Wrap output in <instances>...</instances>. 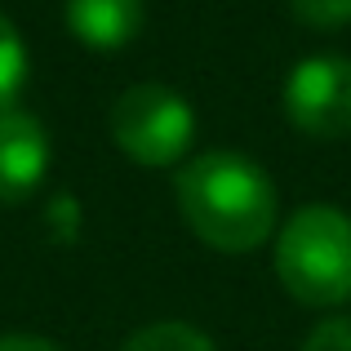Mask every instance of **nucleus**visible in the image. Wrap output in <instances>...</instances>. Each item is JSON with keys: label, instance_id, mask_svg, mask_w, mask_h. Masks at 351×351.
<instances>
[{"label": "nucleus", "instance_id": "f257e3e1", "mask_svg": "<svg viewBox=\"0 0 351 351\" xmlns=\"http://www.w3.org/2000/svg\"><path fill=\"white\" fill-rule=\"evenodd\" d=\"M178 209L218 254H249L276 232L280 196L263 165L240 152H205L178 173Z\"/></svg>", "mask_w": 351, "mask_h": 351}, {"label": "nucleus", "instance_id": "20e7f679", "mask_svg": "<svg viewBox=\"0 0 351 351\" xmlns=\"http://www.w3.org/2000/svg\"><path fill=\"white\" fill-rule=\"evenodd\" d=\"M285 116L307 138L351 134V58L311 53L285 80Z\"/></svg>", "mask_w": 351, "mask_h": 351}, {"label": "nucleus", "instance_id": "f03ea898", "mask_svg": "<svg viewBox=\"0 0 351 351\" xmlns=\"http://www.w3.org/2000/svg\"><path fill=\"white\" fill-rule=\"evenodd\" d=\"M276 276L307 307L351 298V214L334 205H302L276 236Z\"/></svg>", "mask_w": 351, "mask_h": 351}, {"label": "nucleus", "instance_id": "1a4fd4ad", "mask_svg": "<svg viewBox=\"0 0 351 351\" xmlns=\"http://www.w3.org/2000/svg\"><path fill=\"white\" fill-rule=\"evenodd\" d=\"M298 23L307 27H343L351 23V0H289Z\"/></svg>", "mask_w": 351, "mask_h": 351}, {"label": "nucleus", "instance_id": "39448f33", "mask_svg": "<svg viewBox=\"0 0 351 351\" xmlns=\"http://www.w3.org/2000/svg\"><path fill=\"white\" fill-rule=\"evenodd\" d=\"M49 169V134L36 116L0 112V200H27Z\"/></svg>", "mask_w": 351, "mask_h": 351}, {"label": "nucleus", "instance_id": "9b49d317", "mask_svg": "<svg viewBox=\"0 0 351 351\" xmlns=\"http://www.w3.org/2000/svg\"><path fill=\"white\" fill-rule=\"evenodd\" d=\"M0 351H62V347L49 343V338H36V334H5Z\"/></svg>", "mask_w": 351, "mask_h": 351}, {"label": "nucleus", "instance_id": "9d476101", "mask_svg": "<svg viewBox=\"0 0 351 351\" xmlns=\"http://www.w3.org/2000/svg\"><path fill=\"white\" fill-rule=\"evenodd\" d=\"M302 351H351V316L320 320V325L307 334Z\"/></svg>", "mask_w": 351, "mask_h": 351}, {"label": "nucleus", "instance_id": "423d86ee", "mask_svg": "<svg viewBox=\"0 0 351 351\" xmlns=\"http://www.w3.org/2000/svg\"><path fill=\"white\" fill-rule=\"evenodd\" d=\"M67 27L89 49H125L143 32V0H67Z\"/></svg>", "mask_w": 351, "mask_h": 351}, {"label": "nucleus", "instance_id": "0eeeda50", "mask_svg": "<svg viewBox=\"0 0 351 351\" xmlns=\"http://www.w3.org/2000/svg\"><path fill=\"white\" fill-rule=\"evenodd\" d=\"M23 85H27V49H23V36H18V27L0 14V112H9V107L18 103Z\"/></svg>", "mask_w": 351, "mask_h": 351}, {"label": "nucleus", "instance_id": "7ed1b4c3", "mask_svg": "<svg viewBox=\"0 0 351 351\" xmlns=\"http://www.w3.org/2000/svg\"><path fill=\"white\" fill-rule=\"evenodd\" d=\"M112 138L129 160L160 169L187 156L196 138V112L182 94L165 85H134L112 107Z\"/></svg>", "mask_w": 351, "mask_h": 351}, {"label": "nucleus", "instance_id": "6e6552de", "mask_svg": "<svg viewBox=\"0 0 351 351\" xmlns=\"http://www.w3.org/2000/svg\"><path fill=\"white\" fill-rule=\"evenodd\" d=\"M125 351H214V343L182 320H160V325L138 329L125 343Z\"/></svg>", "mask_w": 351, "mask_h": 351}]
</instances>
